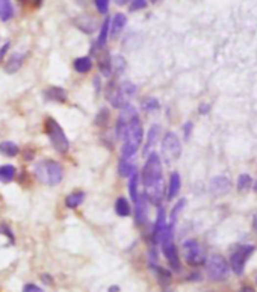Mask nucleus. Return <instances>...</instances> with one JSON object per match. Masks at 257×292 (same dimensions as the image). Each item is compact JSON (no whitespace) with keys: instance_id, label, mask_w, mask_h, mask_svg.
<instances>
[{"instance_id":"obj_1","label":"nucleus","mask_w":257,"mask_h":292,"mask_svg":"<svg viewBox=\"0 0 257 292\" xmlns=\"http://www.w3.org/2000/svg\"><path fill=\"white\" fill-rule=\"evenodd\" d=\"M142 184L145 188L144 197L153 205H161L165 195L162 176V163L158 153H150L142 170Z\"/></svg>"},{"instance_id":"obj_2","label":"nucleus","mask_w":257,"mask_h":292,"mask_svg":"<svg viewBox=\"0 0 257 292\" xmlns=\"http://www.w3.org/2000/svg\"><path fill=\"white\" fill-rule=\"evenodd\" d=\"M142 136H144V129L142 124L138 117H135L126 127L119 138L123 139V147H121V159H132L135 153L140 150L142 144Z\"/></svg>"},{"instance_id":"obj_3","label":"nucleus","mask_w":257,"mask_h":292,"mask_svg":"<svg viewBox=\"0 0 257 292\" xmlns=\"http://www.w3.org/2000/svg\"><path fill=\"white\" fill-rule=\"evenodd\" d=\"M33 176L40 180L41 184L55 186L62 180V168L56 160L51 159H43L33 167Z\"/></svg>"},{"instance_id":"obj_4","label":"nucleus","mask_w":257,"mask_h":292,"mask_svg":"<svg viewBox=\"0 0 257 292\" xmlns=\"http://www.w3.org/2000/svg\"><path fill=\"white\" fill-rule=\"evenodd\" d=\"M136 93V86L124 80L121 83L109 82V89H108V100L114 107H124L129 103V99L133 97Z\"/></svg>"},{"instance_id":"obj_5","label":"nucleus","mask_w":257,"mask_h":292,"mask_svg":"<svg viewBox=\"0 0 257 292\" xmlns=\"http://www.w3.org/2000/svg\"><path fill=\"white\" fill-rule=\"evenodd\" d=\"M44 127H46V133H47L51 145H53V149L58 153H62V155L67 153L68 149H70V141H68L67 135L64 133L59 123L55 118L47 117L46 123H44Z\"/></svg>"},{"instance_id":"obj_6","label":"nucleus","mask_w":257,"mask_h":292,"mask_svg":"<svg viewBox=\"0 0 257 292\" xmlns=\"http://www.w3.org/2000/svg\"><path fill=\"white\" fill-rule=\"evenodd\" d=\"M159 242L162 245L164 256L166 258V261L171 265V268L179 271L180 269V259H179L177 248H176V244H174V224L173 223L165 227Z\"/></svg>"},{"instance_id":"obj_7","label":"nucleus","mask_w":257,"mask_h":292,"mask_svg":"<svg viewBox=\"0 0 257 292\" xmlns=\"http://www.w3.org/2000/svg\"><path fill=\"white\" fill-rule=\"evenodd\" d=\"M206 272H208L209 279L219 282L229 277L230 265L221 254H213L209 258V261H206Z\"/></svg>"},{"instance_id":"obj_8","label":"nucleus","mask_w":257,"mask_h":292,"mask_svg":"<svg viewBox=\"0 0 257 292\" xmlns=\"http://www.w3.org/2000/svg\"><path fill=\"white\" fill-rule=\"evenodd\" d=\"M182 153V142L179 136L174 132H168L165 133L162 139V156L166 163L174 162L180 158Z\"/></svg>"},{"instance_id":"obj_9","label":"nucleus","mask_w":257,"mask_h":292,"mask_svg":"<svg viewBox=\"0 0 257 292\" xmlns=\"http://www.w3.org/2000/svg\"><path fill=\"white\" fill-rule=\"evenodd\" d=\"M183 256L191 266H200L208 261L204 248L195 239H187L183 242Z\"/></svg>"},{"instance_id":"obj_10","label":"nucleus","mask_w":257,"mask_h":292,"mask_svg":"<svg viewBox=\"0 0 257 292\" xmlns=\"http://www.w3.org/2000/svg\"><path fill=\"white\" fill-rule=\"evenodd\" d=\"M256 247L251 245V244H245V245H239L230 258V266L233 269V272H236L237 276H241L244 269H245V264L248 261V258L254 253Z\"/></svg>"},{"instance_id":"obj_11","label":"nucleus","mask_w":257,"mask_h":292,"mask_svg":"<svg viewBox=\"0 0 257 292\" xmlns=\"http://www.w3.org/2000/svg\"><path fill=\"white\" fill-rule=\"evenodd\" d=\"M148 218V206H147V198L144 195H140L135 203V220L138 226H144Z\"/></svg>"},{"instance_id":"obj_12","label":"nucleus","mask_w":257,"mask_h":292,"mask_svg":"<svg viewBox=\"0 0 257 292\" xmlns=\"http://www.w3.org/2000/svg\"><path fill=\"white\" fill-rule=\"evenodd\" d=\"M232 188V182L229 177L226 176H218L213 177L210 182V191L215 195H222V194H227Z\"/></svg>"},{"instance_id":"obj_13","label":"nucleus","mask_w":257,"mask_h":292,"mask_svg":"<svg viewBox=\"0 0 257 292\" xmlns=\"http://www.w3.org/2000/svg\"><path fill=\"white\" fill-rule=\"evenodd\" d=\"M127 25V17L123 12H118L114 15V18L111 20V26H109V36L111 38H117V36L124 30Z\"/></svg>"},{"instance_id":"obj_14","label":"nucleus","mask_w":257,"mask_h":292,"mask_svg":"<svg viewBox=\"0 0 257 292\" xmlns=\"http://www.w3.org/2000/svg\"><path fill=\"white\" fill-rule=\"evenodd\" d=\"M165 218H166L165 211L161 208V209L158 211V218H156V223H154L153 235H151V239H153V242H154V244H158V242L161 241V236H162V233H164V230H165V227H166V224H165Z\"/></svg>"},{"instance_id":"obj_15","label":"nucleus","mask_w":257,"mask_h":292,"mask_svg":"<svg viewBox=\"0 0 257 292\" xmlns=\"http://www.w3.org/2000/svg\"><path fill=\"white\" fill-rule=\"evenodd\" d=\"M159 133H161V126L154 124V126L150 127V131L147 133V142H145V147H144V155L145 156L151 153V149L159 141Z\"/></svg>"},{"instance_id":"obj_16","label":"nucleus","mask_w":257,"mask_h":292,"mask_svg":"<svg viewBox=\"0 0 257 292\" xmlns=\"http://www.w3.org/2000/svg\"><path fill=\"white\" fill-rule=\"evenodd\" d=\"M44 96L47 100L50 102H56V103H64L67 102V93L65 89L59 88V86H50L48 89L44 91Z\"/></svg>"},{"instance_id":"obj_17","label":"nucleus","mask_w":257,"mask_h":292,"mask_svg":"<svg viewBox=\"0 0 257 292\" xmlns=\"http://www.w3.org/2000/svg\"><path fill=\"white\" fill-rule=\"evenodd\" d=\"M180 186H182V180H180L179 173H173V174H171V177H169V185H168L166 198H168V200H173V198L179 194Z\"/></svg>"},{"instance_id":"obj_18","label":"nucleus","mask_w":257,"mask_h":292,"mask_svg":"<svg viewBox=\"0 0 257 292\" xmlns=\"http://www.w3.org/2000/svg\"><path fill=\"white\" fill-rule=\"evenodd\" d=\"M23 61H24V54L22 53H14L12 56L8 59L6 65H5V71L6 73H15L19 71L23 65Z\"/></svg>"},{"instance_id":"obj_19","label":"nucleus","mask_w":257,"mask_h":292,"mask_svg":"<svg viewBox=\"0 0 257 292\" xmlns=\"http://www.w3.org/2000/svg\"><path fill=\"white\" fill-rule=\"evenodd\" d=\"M109 26H111V20L106 18L105 22L101 23V27H100V32H98V38H97V47L98 49H103L108 43V38H109Z\"/></svg>"},{"instance_id":"obj_20","label":"nucleus","mask_w":257,"mask_h":292,"mask_svg":"<svg viewBox=\"0 0 257 292\" xmlns=\"http://www.w3.org/2000/svg\"><path fill=\"white\" fill-rule=\"evenodd\" d=\"M138 185H140V176H138V171L135 170L130 174V180H129V192H130V197H132L133 203H136V200H138V197H140Z\"/></svg>"},{"instance_id":"obj_21","label":"nucleus","mask_w":257,"mask_h":292,"mask_svg":"<svg viewBox=\"0 0 257 292\" xmlns=\"http://www.w3.org/2000/svg\"><path fill=\"white\" fill-rule=\"evenodd\" d=\"M14 17V8L11 0H0V20L9 22Z\"/></svg>"},{"instance_id":"obj_22","label":"nucleus","mask_w":257,"mask_h":292,"mask_svg":"<svg viewBox=\"0 0 257 292\" xmlns=\"http://www.w3.org/2000/svg\"><path fill=\"white\" fill-rule=\"evenodd\" d=\"M73 67L77 73H88L93 68V59L90 56H80L73 62Z\"/></svg>"},{"instance_id":"obj_23","label":"nucleus","mask_w":257,"mask_h":292,"mask_svg":"<svg viewBox=\"0 0 257 292\" xmlns=\"http://www.w3.org/2000/svg\"><path fill=\"white\" fill-rule=\"evenodd\" d=\"M20 152L19 149V145H17L15 142L12 141H3V142H0V153L8 156V158H12V156H17Z\"/></svg>"},{"instance_id":"obj_24","label":"nucleus","mask_w":257,"mask_h":292,"mask_svg":"<svg viewBox=\"0 0 257 292\" xmlns=\"http://www.w3.org/2000/svg\"><path fill=\"white\" fill-rule=\"evenodd\" d=\"M83 200H85V192L76 191V192L70 194L65 198V205H67V208L74 209V208H77V206H80L83 203Z\"/></svg>"},{"instance_id":"obj_25","label":"nucleus","mask_w":257,"mask_h":292,"mask_svg":"<svg viewBox=\"0 0 257 292\" xmlns=\"http://www.w3.org/2000/svg\"><path fill=\"white\" fill-rule=\"evenodd\" d=\"M98 67H100V70H101V75H103V76L111 78V75H112L114 71H112V62H111V58H109L108 53H105V54H103V56L100 58Z\"/></svg>"},{"instance_id":"obj_26","label":"nucleus","mask_w":257,"mask_h":292,"mask_svg":"<svg viewBox=\"0 0 257 292\" xmlns=\"http://www.w3.org/2000/svg\"><path fill=\"white\" fill-rule=\"evenodd\" d=\"M130 205H129V202L126 198H123V197H119L118 200H117V203H115V212H117V215H119V216H129L130 215Z\"/></svg>"},{"instance_id":"obj_27","label":"nucleus","mask_w":257,"mask_h":292,"mask_svg":"<svg viewBox=\"0 0 257 292\" xmlns=\"http://www.w3.org/2000/svg\"><path fill=\"white\" fill-rule=\"evenodd\" d=\"M151 268L154 269V272H156V276H158V280L161 285L166 286L169 282H171V272L162 266H158V265H151Z\"/></svg>"},{"instance_id":"obj_28","label":"nucleus","mask_w":257,"mask_h":292,"mask_svg":"<svg viewBox=\"0 0 257 292\" xmlns=\"http://www.w3.org/2000/svg\"><path fill=\"white\" fill-rule=\"evenodd\" d=\"M136 170V167L130 162V159H121L119 160V167H118V173L123 177H130V174Z\"/></svg>"},{"instance_id":"obj_29","label":"nucleus","mask_w":257,"mask_h":292,"mask_svg":"<svg viewBox=\"0 0 257 292\" xmlns=\"http://www.w3.org/2000/svg\"><path fill=\"white\" fill-rule=\"evenodd\" d=\"M15 176L14 165H2L0 167V182H11Z\"/></svg>"},{"instance_id":"obj_30","label":"nucleus","mask_w":257,"mask_h":292,"mask_svg":"<svg viewBox=\"0 0 257 292\" xmlns=\"http://www.w3.org/2000/svg\"><path fill=\"white\" fill-rule=\"evenodd\" d=\"M251 185H253V179H251L250 174H241L237 177V189L239 191L244 192V191L250 189Z\"/></svg>"},{"instance_id":"obj_31","label":"nucleus","mask_w":257,"mask_h":292,"mask_svg":"<svg viewBox=\"0 0 257 292\" xmlns=\"http://www.w3.org/2000/svg\"><path fill=\"white\" fill-rule=\"evenodd\" d=\"M185 205H186V200L185 198H182V200H179L177 202V205L173 208V211H171V223H176V220H177V216H179V213L182 212V209L185 208Z\"/></svg>"},{"instance_id":"obj_32","label":"nucleus","mask_w":257,"mask_h":292,"mask_svg":"<svg viewBox=\"0 0 257 292\" xmlns=\"http://www.w3.org/2000/svg\"><path fill=\"white\" fill-rule=\"evenodd\" d=\"M142 106H144L145 111H148V112H151V111H156V109H159V103H158V100H156V99H153V97L144 99V102H142Z\"/></svg>"},{"instance_id":"obj_33","label":"nucleus","mask_w":257,"mask_h":292,"mask_svg":"<svg viewBox=\"0 0 257 292\" xmlns=\"http://www.w3.org/2000/svg\"><path fill=\"white\" fill-rule=\"evenodd\" d=\"M108 118H109L108 109H101V111L97 114V121H95V123H97L98 126H106V124H108V121H109Z\"/></svg>"},{"instance_id":"obj_34","label":"nucleus","mask_w":257,"mask_h":292,"mask_svg":"<svg viewBox=\"0 0 257 292\" xmlns=\"http://www.w3.org/2000/svg\"><path fill=\"white\" fill-rule=\"evenodd\" d=\"M130 11H140L147 8V0H130Z\"/></svg>"},{"instance_id":"obj_35","label":"nucleus","mask_w":257,"mask_h":292,"mask_svg":"<svg viewBox=\"0 0 257 292\" xmlns=\"http://www.w3.org/2000/svg\"><path fill=\"white\" fill-rule=\"evenodd\" d=\"M95 8L100 14H106L109 9V0H94Z\"/></svg>"},{"instance_id":"obj_36","label":"nucleus","mask_w":257,"mask_h":292,"mask_svg":"<svg viewBox=\"0 0 257 292\" xmlns=\"http://www.w3.org/2000/svg\"><path fill=\"white\" fill-rule=\"evenodd\" d=\"M0 233H2V235H6L8 238H9V241H11V242H14V235H12V232H11V229H9L8 226L0 224Z\"/></svg>"},{"instance_id":"obj_37","label":"nucleus","mask_w":257,"mask_h":292,"mask_svg":"<svg viewBox=\"0 0 257 292\" xmlns=\"http://www.w3.org/2000/svg\"><path fill=\"white\" fill-rule=\"evenodd\" d=\"M23 292H44L41 288H38L37 285H32V283H27V285H24V288H23Z\"/></svg>"},{"instance_id":"obj_38","label":"nucleus","mask_w":257,"mask_h":292,"mask_svg":"<svg viewBox=\"0 0 257 292\" xmlns=\"http://www.w3.org/2000/svg\"><path fill=\"white\" fill-rule=\"evenodd\" d=\"M191 129H192V123H186L185 127H183V131H185V138L187 139L191 135Z\"/></svg>"},{"instance_id":"obj_39","label":"nucleus","mask_w":257,"mask_h":292,"mask_svg":"<svg viewBox=\"0 0 257 292\" xmlns=\"http://www.w3.org/2000/svg\"><path fill=\"white\" fill-rule=\"evenodd\" d=\"M9 43H5L3 44V47L2 49H0V61H2L3 59V56H5V54H6V52H8V49H9Z\"/></svg>"},{"instance_id":"obj_40","label":"nucleus","mask_w":257,"mask_h":292,"mask_svg":"<svg viewBox=\"0 0 257 292\" xmlns=\"http://www.w3.org/2000/svg\"><path fill=\"white\" fill-rule=\"evenodd\" d=\"M209 105H201L200 106V114H208L209 112Z\"/></svg>"},{"instance_id":"obj_41","label":"nucleus","mask_w":257,"mask_h":292,"mask_svg":"<svg viewBox=\"0 0 257 292\" xmlns=\"http://www.w3.org/2000/svg\"><path fill=\"white\" fill-rule=\"evenodd\" d=\"M241 292H256V291H254V288H251V286H244V288L241 289Z\"/></svg>"},{"instance_id":"obj_42","label":"nucleus","mask_w":257,"mask_h":292,"mask_svg":"<svg viewBox=\"0 0 257 292\" xmlns=\"http://www.w3.org/2000/svg\"><path fill=\"white\" fill-rule=\"evenodd\" d=\"M130 0H115V3L117 5H126V3H129Z\"/></svg>"},{"instance_id":"obj_43","label":"nucleus","mask_w":257,"mask_h":292,"mask_svg":"<svg viewBox=\"0 0 257 292\" xmlns=\"http://www.w3.org/2000/svg\"><path fill=\"white\" fill-rule=\"evenodd\" d=\"M43 280H44V282H47V285H48V283H51V277H48L47 274H44V276H43Z\"/></svg>"},{"instance_id":"obj_44","label":"nucleus","mask_w":257,"mask_h":292,"mask_svg":"<svg viewBox=\"0 0 257 292\" xmlns=\"http://www.w3.org/2000/svg\"><path fill=\"white\" fill-rule=\"evenodd\" d=\"M253 226H254V230L257 232V213L254 215V220H253Z\"/></svg>"},{"instance_id":"obj_45","label":"nucleus","mask_w":257,"mask_h":292,"mask_svg":"<svg viewBox=\"0 0 257 292\" xmlns=\"http://www.w3.org/2000/svg\"><path fill=\"white\" fill-rule=\"evenodd\" d=\"M109 292H118V286H112V288H109Z\"/></svg>"},{"instance_id":"obj_46","label":"nucleus","mask_w":257,"mask_h":292,"mask_svg":"<svg viewBox=\"0 0 257 292\" xmlns=\"http://www.w3.org/2000/svg\"><path fill=\"white\" fill-rule=\"evenodd\" d=\"M151 2H153V3H158V2H159V0H151Z\"/></svg>"},{"instance_id":"obj_47","label":"nucleus","mask_w":257,"mask_h":292,"mask_svg":"<svg viewBox=\"0 0 257 292\" xmlns=\"http://www.w3.org/2000/svg\"><path fill=\"white\" fill-rule=\"evenodd\" d=\"M254 189L257 191V182H256V185H254Z\"/></svg>"},{"instance_id":"obj_48","label":"nucleus","mask_w":257,"mask_h":292,"mask_svg":"<svg viewBox=\"0 0 257 292\" xmlns=\"http://www.w3.org/2000/svg\"><path fill=\"white\" fill-rule=\"evenodd\" d=\"M20 2H22V0H20Z\"/></svg>"}]
</instances>
